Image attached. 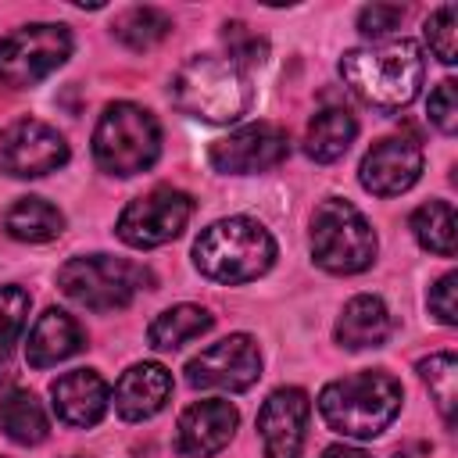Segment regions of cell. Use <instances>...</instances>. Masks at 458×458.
Here are the masks:
<instances>
[{
  "mask_svg": "<svg viewBox=\"0 0 458 458\" xmlns=\"http://www.w3.org/2000/svg\"><path fill=\"white\" fill-rule=\"evenodd\" d=\"M422 50L415 39H383L372 47H354L340 61L344 82L372 107L397 111L419 97L422 86Z\"/></svg>",
  "mask_w": 458,
  "mask_h": 458,
  "instance_id": "6da1fadb",
  "label": "cell"
},
{
  "mask_svg": "<svg viewBox=\"0 0 458 458\" xmlns=\"http://www.w3.org/2000/svg\"><path fill=\"white\" fill-rule=\"evenodd\" d=\"M401 397L404 390L390 372L369 369L326 383L318 394V411L329 429L354 440H369L394 422V415L401 411Z\"/></svg>",
  "mask_w": 458,
  "mask_h": 458,
  "instance_id": "7a4b0ae2",
  "label": "cell"
},
{
  "mask_svg": "<svg viewBox=\"0 0 458 458\" xmlns=\"http://www.w3.org/2000/svg\"><path fill=\"white\" fill-rule=\"evenodd\" d=\"M193 261L200 268V276L215 279V283H250L258 276H265L276 261V240L272 233L243 215L211 222L197 243H193Z\"/></svg>",
  "mask_w": 458,
  "mask_h": 458,
  "instance_id": "3957f363",
  "label": "cell"
},
{
  "mask_svg": "<svg viewBox=\"0 0 458 458\" xmlns=\"http://www.w3.org/2000/svg\"><path fill=\"white\" fill-rule=\"evenodd\" d=\"M172 104L200 122H236L250 104V86L243 68L218 54L190 57L172 79Z\"/></svg>",
  "mask_w": 458,
  "mask_h": 458,
  "instance_id": "277c9868",
  "label": "cell"
},
{
  "mask_svg": "<svg viewBox=\"0 0 458 458\" xmlns=\"http://www.w3.org/2000/svg\"><path fill=\"white\" fill-rule=\"evenodd\" d=\"M161 154V129L157 118L129 100L111 104L97 129H93V157L111 175H136L147 172Z\"/></svg>",
  "mask_w": 458,
  "mask_h": 458,
  "instance_id": "5b68a950",
  "label": "cell"
},
{
  "mask_svg": "<svg viewBox=\"0 0 458 458\" xmlns=\"http://www.w3.org/2000/svg\"><path fill=\"white\" fill-rule=\"evenodd\" d=\"M311 254L333 276H354L376 258V233L365 215L340 197H329L315 208L311 218Z\"/></svg>",
  "mask_w": 458,
  "mask_h": 458,
  "instance_id": "8992f818",
  "label": "cell"
},
{
  "mask_svg": "<svg viewBox=\"0 0 458 458\" xmlns=\"http://www.w3.org/2000/svg\"><path fill=\"white\" fill-rule=\"evenodd\" d=\"M150 283V272L136 261L111 258V254H86L72 258L57 272V286L89 311H114L132 301V293Z\"/></svg>",
  "mask_w": 458,
  "mask_h": 458,
  "instance_id": "52a82bcc",
  "label": "cell"
},
{
  "mask_svg": "<svg viewBox=\"0 0 458 458\" xmlns=\"http://www.w3.org/2000/svg\"><path fill=\"white\" fill-rule=\"evenodd\" d=\"M72 54V32L54 21H36L14 29L0 39V86L29 89L57 72Z\"/></svg>",
  "mask_w": 458,
  "mask_h": 458,
  "instance_id": "ba28073f",
  "label": "cell"
},
{
  "mask_svg": "<svg viewBox=\"0 0 458 458\" xmlns=\"http://www.w3.org/2000/svg\"><path fill=\"white\" fill-rule=\"evenodd\" d=\"M190 215H193V200H190L182 190L157 186V190H150L147 197H136V200L118 215V236H122L129 247L150 250V247H161V243L175 240V236L186 229Z\"/></svg>",
  "mask_w": 458,
  "mask_h": 458,
  "instance_id": "9c48e42d",
  "label": "cell"
},
{
  "mask_svg": "<svg viewBox=\"0 0 458 458\" xmlns=\"http://www.w3.org/2000/svg\"><path fill=\"white\" fill-rule=\"evenodd\" d=\"M261 376L258 344L247 333H233L211 347H204L186 365V383L197 390H247Z\"/></svg>",
  "mask_w": 458,
  "mask_h": 458,
  "instance_id": "30bf717a",
  "label": "cell"
},
{
  "mask_svg": "<svg viewBox=\"0 0 458 458\" xmlns=\"http://www.w3.org/2000/svg\"><path fill=\"white\" fill-rule=\"evenodd\" d=\"M64 161H68V143L47 122L18 118L0 132V172L14 179H36L57 172Z\"/></svg>",
  "mask_w": 458,
  "mask_h": 458,
  "instance_id": "8fae6325",
  "label": "cell"
},
{
  "mask_svg": "<svg viewBox=\"0 0 458 458\" xmlns=\"http://www.w3.org/2000/svg\"><path fill=\"white\" fill-rule=\"evenodd\" d=\"M286 154H290V136L272 122L243 125L211 143V165L215 172H225V175L268 172L279 161H286Z\"/></svg>",
  "mask_w": 458,
  "mask_h": 458,
  "instance_id": "7c38bea8",
  "label": "cell"
},
{
  "mask_svg": "<svg viewBox=\"0 0 458 458\" xmlns=\"http://www.w3.org/2000/svg\"><path fill=\"white\" fill-rule=\"evenodd\" d=\"M308 415H311V401L301 386L276 390L258 411V433L265 444V458H301Z\"/></svg>",
  "mask_w": 458,
  "mask_h": 458,
  "instance_id": "4fadbf2b",
  "label": "cell"
},
{
  "mask_svg": "<svg viewBox=\"0 0 458 458\" xmlns=\"http://www.w3.org/2000/svg\"><path fill=\"white\" fill-rule=\"evenodd\" d=\"M419 175H422V150L415 140H404V136H386L372 143V150L361 157V168H358L361 186L376 197H397L411 190Z\"/></svg>",
  "mask_w": 458,
  "mask_h": 458,
  "instance_id": "5bb4252c",
  "label": "cell"
},
{
  "mask_svg": "<svg viewBox=\"0 0 458 458\" xmlns=\"http://www.w3.org/2000/svg\"><path fill=\"white\" fill-rule=\"evenodd\" d=\"M236 422H240V415L229 401H222V397L197 401L179 415L175 447L182 458H211L233 440Z\"/></svg>",
  "mask_w": 458,
  "mask_h": 458,
  "instance_id": "9a60e30c",
  "label": "cell"
},
{
  "mask_svg": "<svg viewBox=\"0 0 458 458\" xmlns=\"http://www.w3.org/2000/svg\"><path fill=\"white\" fill-rule=\"evenodd\" d=\"M172 397V372L157 361H140L129 372H122L114 386V408L125 422H143L157 415Z\"/></svg>",
  "mask_w": 458,
  "mask_h": 458,
  "instance_id": "2e32d148",
  "label": "cell"
},
{
  "mask_svg": "<svg viewBox=\"0 0 458 458\" xmlns=\"http://www.w3.org/2000/svg\"><path fill=\"white\" fill-rule=\"evenodd\" d=\"M50 394H54V411L64 426H97L111 401L107 383L93 369L64 372Z\"/></svg>",
  "mask_w": 458,
  "mask_h": 458,
  "instance_id": "e0dca14e",
  "label": "cell"
},
{
  "mask_svg": "<svg viewBox=\"0 0 458 458\" xmlns=\"http://www.w3.org/2000/svg\"><path fill=\"white\" fill-rule=\"evenodd\" d=\"M86 336H82V326L68 315V311H43L29 333V344H25V361L32 369H50L64 358H72L75 351H82Z\"/></svg>",
  "mask_w": 458,
  "mask_h": 458,
  "instance_id": "ac0fdd59",
  "label": "cell"
},
{
  "mask_svg": "<svg viewBox=\"0 0 458 458\" xmlns=\"http://www.w3.org/2000/svg\"><path fill=\"white\" fill-rule=\"evenodd\" d=\"M390 336V311L379 297L372 293H358L344 304L340 322H336V340L351 351L361 347H379Z\"/></svg>",
  "mask_w": 458,
  "mask_h": 458,
  "instance_id": "d6986e66",
  "label": "cell"
},
{
  "mask_svg": "<svg viewBox=\"0 0 458 458\" xmlns=\"http://www.w3.org/2000/svg\"><path fill=\"white\" fill-rule=\"evenodd\" d=\"M354 136H358L354 114L344 111V107H326V111H318L311 118V125L304 132V150H308V157L329 165V161H336V157L347 154V147H351Z\"/></svg>",
  "mask_w": 458,
  "mask_h": 458,
  "instance_id": "ffe728a7",
  "label": "cell"
},
{
  "mask_svg": "<svg viewBox=\"0 0 458 458\" xmlns=\"http://www.w3.org/2000/svg\"><path fill=\"white\" fill-rule=\"evenodd\" d=\"M211 311L208 308H197V304H175L168 311H161L150 329H147V340L157 347V351H175L190 340H197L200 333L211 329Z\"/></svg>",
  "mask_w": 458,
  "mask_h": 458,
  "instance_id": "44dd1931",
  "label": "cell"
},
{
  "mask_svg": "<svg viewBox=\"0 0 458 458\" xmlns=\"http://www.w3.org/2000/svg\"><path fill=\"white\" fill-rule=\"evenodd\" d=\"M4 225H7V233L14 240L43 243V240H54L64 229V215L50 200H43V197H21V200L11 204Z\"/></svg>",
  "mask_w": 458,
  "mask_h": 458,
  "instance_id": "7402d4cb",
  "label": "cell"
},
{
  "mask_svg": "<svg viewBox=\"0 0 458 458\" xmlns=\"http://www.w3.org/2000/svg\"><path fill=\"white\" fill-rule=\"evenodd\" d=\"M0 422H4V429L14 444H43L47 433H50L47 411L36 401L32 390H11L0 401Z\"/></svg>",
  "mask_w": 458,
  "mask_h": 458,
  "instance_id": "603a6c76",
  "label": "cell"
},
{
  "mask_svg": "<svg viewBox=\"0 0 458 458\" xmlns=\"http://www.w3.org/2000/svg\"><path fill=\"white\" fill-rule=\"evenodd\" d=\"M411 233L426 250L451 258L454 254V208L447 200H429V204L415 208Z\"/></svg>",
  "mask_w": 458,
  "mask_h": 458,
  "instance_id": "cb8c5ba5",
  "label": "cell"
},
{
  "mask_svg": "<svg viewBox=\"0 0 458 458\" xmlns=\"http://www.w3.org/2000/svg\"><path fill=\"white\" fill-rule=\"evenodd\" d=\"M172 21L157 7H129L125 14L114 18V39H122L129 50H150L168 36Z\"/></svg>",
  "mask_w": 458,
  "mask_h": 458,
  "instance_id": "d4e9b609",
  "label": "cell"
},
{
  "mask_svg": "<svg viewBox=\"0 0 458 458\" xmlns=\"http://www.w3.org/2000/svg\"><path fill=\"white\" fill-rule=\"evenodd\" d=\"M419 372L444 415L447 426H454V404H458V361L451 351H440V354H429L419 361Z\"/></svg>",
  "mask_w": 458,
  "mask_h": 458,
  "instance_id": "484cf974",
  "label": "cell"
},
{
  "mask_svg": "<svg viewBox=\"0 0 458 458\" xmlns=\"http://www.w3.org/2000/svg\"><path fill=\"white\" fill-rule=\"evenodd\" d=\"M29 293L21 286H0V358H7V351L14 347L18 333L25 329L29 318Z\"/></svg>",
  "mask_w": 458,
  "mask_h": 458,
  "instance_id": "4316f807",
  "label": "cell"
},
{
  "mask_svg": "<svg viewBox=\"0 0 458 458\" xmlns=\"http://www.w3.org/2000/svg\"><path fill=\"white\" fill-rule=\"evenodd\" d=\"M454 39H458V7L454 4H444V7H437L426 18V43H429V50L444 64H454V57H458Z\"/></svg>",
  "mask_w": 458,
  "mask_h": 458,
  "instance_id": "83f0119b",
  "label": "cell"
},
{
  "mask_svg": "<svg viewBox=\"0 0 458 458\" xmlns=\"http://www.w3.org/2000/svg\"><path fill=\"white\" fill-rule=\"evenodd\" d=\"M225 43H229V61L236 64V68H243V64H261V57H265V39L261 36H254L247 25H240V21H229L225 25Z\"/></svg>",
  "mask_w": 458,
  "mask_h": 458,
  "instance_id": "f1b7e54d",
  "label": "cell"
},
{
  "mask_svg": "<svg viewBox=\"0 0 458 458\" xmlns=\"http://www.w3.org/2000/svg\"><path fill=\"white\" fill-rule=\"evenodd\" d=\"M429 122H433L444 136H454V129H458V93H454V79L437 82V89L429 93Z\"/></svg>",
  "mask_w": 458,
  "mask_h": 458,
  "instance_id": "f546056e",
  "label": "cell"
},
{
  "mask_svg": "<svg viewBox=\"0 0 458 458\" xmlns=\"http://www.w3.org/2000/svg\"><path fill=\"white\" fill-rule=\"evenodd\" d=\"M401 18H404V7H397V4H372V7H361L358 29H361V36L383 39L390 29H397Z\"/></svg>",
  "mask_w": 458,
  "mask_h": 458,
  "instance_id": "4dcf8cb0",
  "label": "cell"
},
{
  "mask_svg": "<svg viewBox=\"0 0 458 458\" xmlns=\"http://www.w3.org/2000/svg\"><path fill=\"white\" fill-rule=\"evenodd\" d=\"M454 290H458V276L447 272L437 279V286L429 290V311L444 322V326H454L458 322V304H454Z\"/></svg>",
  "mask_w": 458,
  "mask_h": 458,
  "instance_id": "1f68e13d",
  "label": "cell"
},
{
  "mask_svg": "<svg viewBox=\"0 0 458 458\" xmlns=\"http://www.w3.org/2000/svg\"><path fill=\"white\" fill-rule=\"evenodd\" d=\"M322 458H369V454L358 451V447H347V444H333V447L322 451Z\"/></svg>",
  "mask_w": 458,
  "mask_h": 458,
  "instance_id": "d6a6232c",
  "label": "cell"
},
{
  "mask_svg": "<svg viewBox=\"0 0 458 458\" xmlns=\"http://www.w3.org/2000/svg\"><path fill=\"white\" fill-rule=\"evenodd\" d=\"M68 458H82V454H68Z\"/></svg>",
  "mask_w": 458,
  "mask_h": 458,
  "instance_id": "836d02e7",
  "label": "cell"
}]
</instances>
